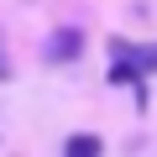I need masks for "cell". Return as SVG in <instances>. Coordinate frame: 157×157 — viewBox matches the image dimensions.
Instances as JSON below:
<instances>
[{"label":"cell","mask_w":157,"mask_h":157,"mask_svg":"<svg viewBox=\"0 0 157 157\" xmlns=\"http://www.w3.org/2000/svg\"><path fill=\"white\" fill-rule=\"evenodd\" d=\"M115 58H121V63H131V73H136V78H141V73H157V42H147V47L115 42Z\"/></svg>","instance_id":"obj_1"},{"label":"cell","mask_w":157,"mask_h":157,"mask_svg":"<svg viewBox=\"0 0 157 157\" xmlns=\"http://www.w3.org/2000/svg\"><path fill=\"white\" fill-rule=\"evenodd\" d=\"M63 157H105V141H100V136H89V131H78V136H68V141H63Z\"/></svg>","instance_id":"obj_2"},{"label":"cell","mask_w":157,"mask_h":157,"mask_svg":"<svg viewBox=\"0 0 157 157\" xmlns=\"http://www.w3.org/2000/svg\"><path fill=\"white\" fill-rule=\"evenodd\" d=\"M78 47H84V37H78L73 26H63V32L47 42V58H78Z\"/></svg>","instance_id":"obj_3"},{"label":"cell","mask_w":157,"mask_h":157,"mask_svg":"<svg viewBox=\"0 0 157 157\" xmlns=\"http://www.w3.org/2000/svg\"><path fill=\"white\" fill-rule=\"evenodd\" d=\"M0 78H11V63H6V37H0Z\"/></svg>","instance_id":"obj_4"}]
</instances>
